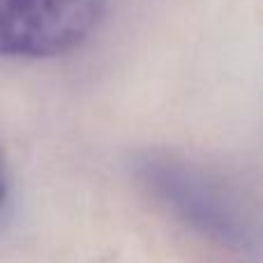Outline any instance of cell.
Segmentation results:
<instances>
[{"instance_id": "cell-1", "label": "cell", "mask_w": 263, "mask_h": 263, "mask_svg": "<svg viewBox=\"0 0 263 263\" xmlns=\"http://www.w3.org/2000/svg\"><path fill=\"white\" fill-rule=\"evenodd\" d=\"M139 185L190 231L242 259H259V219L233 182L168 150L132 159Z\"/></svg>"}, {"instance_id": "cell-2", "label": "cell", "mask_w": 263, "mask_h": 263, "mask_svg": "<svg viewBox=\"0 0 263 263\" xmlns=\"http://www.w3.org/2000/svg\"><path fill=\"white\" fill-rule=\"evenodd\" d=\"M106 0H0V55L55 58L90 40Z\"/></svg>"}, {"instance_id": "cell-3", "label": "cell", "mask_w": 263, "mask_h": 263, "mask_svg": "<svg viewBox=\"0 0 263 263\" xmlns=\"http://www.w3.org/2000/svg\"><path fill=\"white\" fill-rule=\"evenodd\" d=\"M5 190H7V187H5V180H3V176H0V203H3V199H5Z\"/></svg>"}]
</instances>
